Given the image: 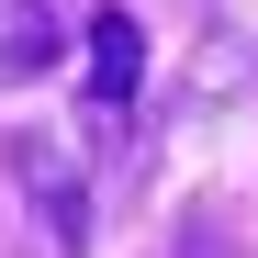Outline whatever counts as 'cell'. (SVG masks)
Masks as SVG:
<instances>
[{"instance_id": "1", "label": "cell", "mask_w": 258, "mask_h": 258, "mask_svg": "<svg viewBox=\"0 0 258 258\" xmlns=\"http://www.w3.org/2000/svg\"><path fill=\"white\" fill-rule=\"evenodd\" d=\"M12 168L34 180V202H45V236L79 258V247H90V180L68 168V146L56 135H12Z\"/></svg>"}, {"instance_id": "2", "label": "cell", "mask_w": 258, "mask_h": 258, "mask_svg": "<svg viewBox=\"0 0 258 258\" xmlns=\"http://www.w3.org/2000/svg\"><path fill=\"white\" fill-rule=\"evenodd\" d=\"M135 90H146L135 12H90V112H135Z\"/></svg>"}, {"instance_id": "3", "label": "cell", "mask_w": 258, "mask_h": 258, "mask_svg": "<svg viewBox=\"0 0 258 258\" xmlns=\"http://www.w3.org/2000/svg\"><path fill=\"white\" fill-rule=\"evenodd\" d=\"M56 68V12L45 0H0V79H45Z\"/></svg>"}]
</instances>
